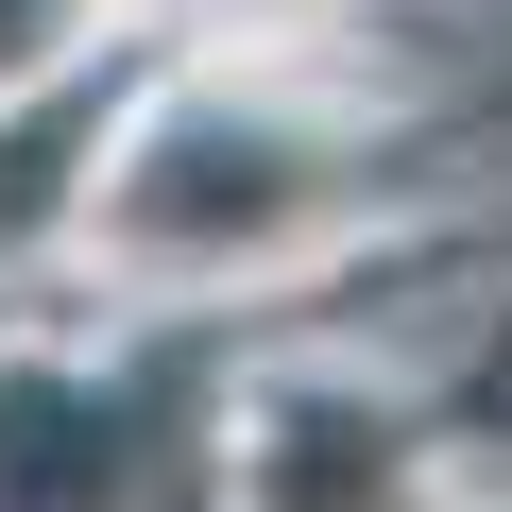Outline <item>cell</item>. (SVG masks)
<instances>
[{
  "label": "cell",
  "instance_id": "1",
  "mask_svg": "<svg viewBox=\"0 0 512 512\" xmlns=\"http://www.w3.org/2000/svg\"><path fill=\"white\" fill-rule=\"evenodd\" d=\"M188 18H308V0H188Z\"/></svg>",
  "mask_w": 512,
  "mask_h": 512
}]
</instances>
